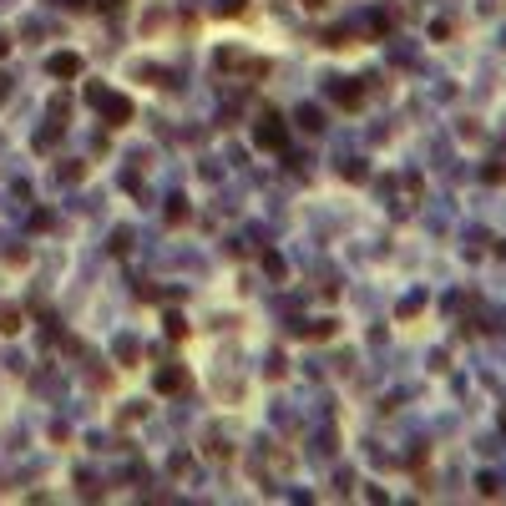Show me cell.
<instances>
[{
  "mask_svg": "<svg viewBox=\"0 0 506 506\" xmlns=\"http://www.w3.org/2000/svg\"><path fill=\"white\" fill-rule=\"evenodd\" d=\"M101 96H107V87H101V81H87V101H92V107H96Z\"/></svg>",
  "mask_w": 506,
  "mask_h": 506,
  "instance_id": "obj_10",
  "label": "cell"
},
{
  "mask_svg": "<svg viewBox=\"0 0 506 506\" xmlns=\"http://www.w3.org/2000/svg\"><path fill=\"white\" fill-rule=\"evenodd\" d=\"M299 122H304V132H319V127H324V122H319V112H314V107H304V112H299Z\"/></svg>",
  "mask_w": 506,
  "mask_h": 506,
  "instance_id": "obj_8",
  "label": "cell"
},
{
  "mask_svg": "<svg viewBox=\"0 0 506 506\" xmlns=\"http://www.w3.org/2000/svg\"><path fill=\"white\" fill-rule=\"evenodd\" d=\"M334 101H340V107H360V101H365V87H340V92H334Z\"/></svg>",
  "mask_w": 506,
  "mask_h": 506,
  "instance_id": "obj_5",
  "label": "cell"
},
{
  "mask_svg": "<svg viewBox=\"0 0 506 506\" xmlns=\"http://www.w3.org/2000/svg\"><path fill=\"white\" fill-rule=\"evenodd\" d=\"M0 334H20V309L0 304Z\"/></svg>",
  "mask_w": 506,
  "mask_h": 506,
  "instance_id": "obj_6",
  "label": "cell"
},
{
  "mask_svg": "<svg viewBox=\"0 0 506 506\" xmlns=\"http://www.w3.org/2000/svg\"><path fill=\"white\" fill-rule=\"evenodd\" d=\"M96 107H101V117H107L112 127H127V122H132V101H127V96H112V92H107Z\"/></svg>",
  "mask_w": 506,
  "mask_h": 506,
  "instance_id": "obj_4",
  "label": "cell"
},
{
  "mask_svg": "<svg viewBox=\"0 0 506 506\" xmlns=\"http://www.w3.org/2000/svg\"><path fill=\"white\" fill-rule=\"evenodd\" d=\"M324 46H334V51H345V46H354V36H349V31H329V36H324Z\"/></svg>",
  "mask_w": 506,
  "mask_h": 506,
  "instance_id": "obj_7",
  "label": "cell"
},
{
  "mask_svg": "<svg viewBox=\"0 0 506 506\" xmlns=\"http://www.w3.org/2000/svg\"><path fill=\"white\" fill-rule=\"evenodd\" d=\"M6 51H10V36H0V56H6Z\"/></svg>",
  "mask_w": 506,
  "mask_h": 506,
  "instance_id": "obj_12",
  "label": "cell"
},
{
  "mask_svg": "<svg viewBox=\"0 0 506 506\" xmlns=\"http://www.w3.org/2000/svg\"><path fill=\"white\" fill-rule=\"evenodd\" d=\"M81 71H87V61L71 56V51H56V56L46 61V76H61V81H71V76H81Z\"/></svg>",
  "mask_w": 506,
  "mask_h": 506,
  "instance_id": "obj_2",
  "label": "cell"
},
{
  "mask_svg": "<svg viewBox=\"0 0 506 506\" xmlns=\"http://www.w3.org/2000/svg\"><path fill=\"white\" fill-rule=\"evenodd\" d=\"M481 496H501V481L496 476H481Z\"/></svg>",
  "mask_w": 506,
  "mask_h": 506,
  "instance_id": "obj_9",
  "label": "cell"
},
{
  "mask_svg": "<svg viewBox=\"0 0 506 506\" xmlns=\"http://www.w3.org/2000/svg\"><path fill=\"white\" fill-rule=\"evenodd\" d=\"M112 253H132V233H117V238H112Z\"/></svg>",
  "mask_w": 506,
  "mask_h": 506,
  "instance_id": "obj_11",
  "label": "cell"
},
{
  "mask_svg": "<svg viewBox=\"0 0 506 506\" xmlns=\"http://www.w3.org/2000/svg\"><path fill=\"white\" fill-rule=\"evenodd\" d=\"M253 142H259L263 152H284V147H289V132H284V122H279V117H268V122L253 127Z\"/></svg>",
  "mask_w": 506,
  "mask_h": 506,
  "instance_id": "obj_1",
  "label": "cell"
},
{
  "mask_svg": "<svg viewBox=\"0 0 506 506\" xmlns=\"http://www.w3.org/2000/svg\"><path fill=\"white\" fill-rule=\"evenodd\" d=\"M152 385H157V395H182L187 385H193V380H187V370H182V365H167V370H157Z\"/></svg>",
  "mask_w": 506,
  "mask_h": 506,
  "instance_id": "obj_3",
  "label": "cell"
}]
</instances>
